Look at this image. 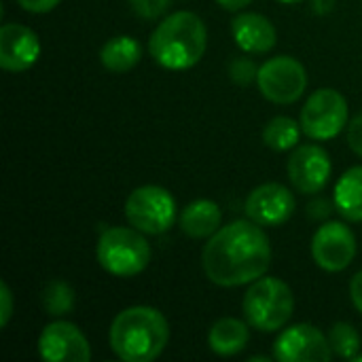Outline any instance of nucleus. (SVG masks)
I'll return each instance as SVG.
<instances>
[{"mask_svg": "<svg viewBox=\"0 0 362 362\" xmlns=\"http://www.w3.org/2000/svg\"><path fill=\"white\" fill-rule=\"evenodd\" d=\"M272 265V244L255 221H233L221 227L202 252L206 278L225 288L252 284Z\"/></svg>", "mask_w": 362, "mask_h": 362, "instance_id": "f257e3e1", "label": "nucleus"}, {"mask_svg": "<svg viewBox=\"0 0 362 362\" xmlns=\"http://www.w3.org/2000/svg\"><path fill=\"white\" fill-rule=\"evenodd\" d=\"M13 316V293L6 282H0V327L4 329Z\"/></svg>", "mask_w": 362, "mask_h": 362, "instance_id": "393cba45", "label": "nucleus"}, {"mask_svg": "<svg viewBox=\"0 0 362 362\" xmlns=\"http://www.w3.org/2000/svg\"><path fill=\"white\" fill-rule=\"evenodd\" d=\"M62 0H17V4L28 13H49L53 11Z\"/></svg>", "mask_w": 362, "mask_h": 362, "instance_id": "bb28decb", "label": "nucleus"}, {"mask_svg": "<svg viewBox=\"0 0 362 362\" xmlns=\"http://www.w3.org/2000/svg\"><path fill=\"white\" fill-rule=\"evenodd\" d=\"M350 297H352L354 308L362 314V272H358L350 282Z\"/></svg>", "mask_w": 362, "mask_h": 362, "instance_id": "cd10ccee", "label": "nucleus"}, {"mask_svg": "<svg viewBox=\"0 0 362 362\" xmlns=\"http://www.w3.org/2000/svg\"><path fill=\"white\" fill-rule=\"evenodd\" d=\"M38 354L47 362H89L91 348L81 329L72 322L57 320L42 329L38 337Z\"/></svg>", "mask_w": 362, "mask_h": 362, "instance_id": "9b49d317", "label": "nucleus"}, {"mask_svg": "<svg viewBox=\"0 0 362 362\" xmlns=\"http://www.w3.org/2000/svg\"><path fill=\"white\" fill-rule=\"evenodd\" d=\"M257 85L265 100L274 104H293L308 89V70L299 59L278 55L259 68Z\"/></svg>", "mask_w": 362, "mask_h": 362, "instance_id": "6e6552de", "label": "nucleus"}, {"mask_svg": "<svg viewBox=\"0 0 362 362\" xmlns=\"http://www.w3.org/2000/svg\"><path fill=\"white\" fill-rule=\"evenodd\" d=\"M335 208L352 223H362V165L350 168L335 185Z\"/></svg>", "mask_w": 362, "mask_h": 362, "instance_id": "a211bd4d", "label": "nucleus"}, {"mask_svg": "<svg viewBox=\"0 0 362 362\" xmlns=\"http://www.w3.org/2000/svg\"><path fill=\"white\" fill-rule=\"evenodd\" d=\"M98 263L117 278H134L151 263V246L142 231L129 227L106 229L95 246Z\"/></svg>", "mask_w": 362, "mask_h": 362, "instance_id": "39448f33", "label": "nucleus"}, {"mask_svg": "<svg viewBox=\"0 0 362 362\" xmlns=\"http://www.w3.org/2000/svg\"><path fill=\"white\" fill-rule=\"evenodd\" d=\"M42 308L49 316H66L74 308V288L64 280H51L42 288Z\"/></svg>", "mask_w": 362, "mask_h": 362, "instance_id": "412c9836", "label": "nucleus"}, {"mask_svg": "<svg viewBox=\"0 0 362 362\" xmlns=\"http://www.w3.org/2000/svg\"><path fill=\"white\" fill-rule=\"evenodd\" d=\"M229 74H231V81H233V83H238V85H248L250 81L257 78L259 68H257L250 59L238 57V59H233V62L229 64Z\"/></svg>", "mask_w": 362, "mask_h": 362, "instance_id": "5701e85b", "label": "nucleus"}, {"mask_svg": "<svg viewBox=\"0 0 362 362\" xmlns=\"http://www.w3.org/2000/svg\"><path fill=\"white\" fill-rule=\"evenodd\" d=\"M231 34L235 45L246 53H267L278 40L274 23L259 13H240L231 21Z\"/></svg>", "mask_w": 362, "mask_h": 362, "instance_id": "2eb2a0df", "label": "nucleus"}, {"mask_svg": "<svg viewBox=\"0 0 362 362\" xmlns=\"http://www.w3.org/2000/svg\"><path fill=\"white\" fill-rule=\"evenodd\" d=\"M333 356L329 335L314 325H293L274 344V358L280 362H329Z\"/></svg>", "mask_w": 362, "mask_h": 362, "instance_id": "1a4fd4ad", "label": "nucleus"}, {"mask_svg": "<svg viewBox=\"0 0 362 362\" xmlns=\"http://www.w3.org/2000/svg\"><path fill=\"white\" fill-rule=\"evenodd\" d=\"M267 361H272V358H267V356H252V358H250V362H267Z\"/></svg>", "mask_w": 362, "mask_h": 362, "instance_id": "c756f323", "label": "nucleus"}, {"mask_svg": "<svg viewBox=\"0 0 362 362\" xmlns=\"http://www.w3.org/2000/svg\"><path fill=\"white\" fill-rule=\"evenodd\" d=\"M208 30L199 15L176 11L168 15L151 34L148 49L155 62L168 70H189L206 53Z\"/></svg>", "mask_w": 362, "mask_h": 362, "instance_id": "7ed1b4c3", "label": "nucleus"}, {"mask_svg": "<svg viewBox=\"0 0 362 362\" xmlns=\"http://www.w3.org/2000/svg\"><path fill=\"white\" fill-rule=\"evenodd\" d=\"M280 2H284V4H299V2H303V0H280Z\"/></svg>", "mask_w": 362, "mask_h": 362, "instance_id": "7c9ffc66", "label": "nucleus"}, {"mask_svg": "<svg viewBox=\"0 0 362 362\" xmlns=\"http://www.w3.org/2000/svg\"><path fill=\"white\" fill-rule=\"evenodd\" d=\"M329 344L335 356L352 361L361 350V335L348 322H335L329 331Z\"/></svg>", "mask_w": 362, "mask_h": 362, "instance_id": "4be33fe9", "label": "nucleus"}, {"mask_svg": "<svg viewBox=\"0 0 362 362\" xmlns=\"http://www.w3.org/2000/svg\"><path fill=\"white\" fill-rule=\"evenodd\" d=\"M295 195L280 182H265L257 187L246 199V216L261 227H280L295 214Z\"/></svg>", "mask_w": 362, "mask_h": 362, "instance_id": "ddd939ff", "label": "nucleus"}, {"mask_svg": "<svg viewBox=\"0 0 362 362\" xmlns=\"http://www.w3.org/2000/svg\"><path fill=\"white\" fill-rule=\"evenodd\" d=\"M242 310L252 329L261 333H274L288 325L295 310V297L286 282L263 276L246 291Z\"/></svg>", "mask_w": 362, "mask_h": 362, "instance_id": "20e7f679", "label": "nucleus"}, {"mask_svg": "<svg viewBox=\"0 0 362 362\" xmlns=\"http://www.w3.org/2000/svg\"><path fill=\"white\" fill-rule=\"evenodd\" d=\"M312 257L325 272H344L356 257L354 231L337 221L325 223L312 238Z\"/></svg>", "mask_w": 362, "mask_h": 362, "instance_id": "9d476101", "label": "nucleus"}, {"mask_svg": "<svg viewBox=\"0 0 362 362\" xmlns=\"http://www.w3.org/2000/svg\"><path fill=\"white\" fill-rule=\"evenodd\" d=\"M301 129L312 140H333L348 125V102L331 87L314 91L299 117Z\"/></svg>", "mask_w": 362, "mask_h": 362, "instance_id": "0eeeda50", "label": "nucleus"}, {"mask_svg": "<svg viewBox=\"0 0 362 362\" xmlns=\"http://www.w3.org/2000/svg\"><path fill=\"white\" fill-rule=\"evenodd\" d=\"M221 221H223L221 208L212 199H195V202H191L182 210V214L178 218L182 233L193 238V240L212 238L221 229Z\"/></svg>", "mask_w": 362, "mask_h": 362, "instance_id": "dca6fc26", "label": "nucleus"}, {"mask_svg": "<svg viewBox=\"0 0 362 362\" xmlns=\"http://www.w3.org/2000/svg\"><path fill=\"white\" fill-rule=\"evenodd\" d=\"M110 350L123 362H151L170 341L165 316L148 305H134L117 314L110 325Z\"/></svg>", "mask_w": 362, "mask_h": 362, "instance_id": "f03ea898", "label": "nucleus"}, {"mask_svg": "<svg viewBox=\"0 0 362 362\" xmlns=\"http://www.w3.org/2000/svg\"><path fill=\"white\" fill-rule=\"evenodd\" d=\"M142 57V47L132 36H115L104 42L100 49V62L110 72H127L132 70Z\"/></svg>", "mask_w": 362, "mask_h": 362, "instance_id": "6ab92c4d", "label": "nucleus"}, {"mask_svg": "<svg viewBox=\"0 0 362 362\" xmlns=\"http://www.w3.org/2000/svg\"><path fill=\"white\" fill-rule=\"evenodd\" d=\"M125 216L134 229L146 235H159L174 225L176 202L168 189L144 185L129 193L125 202Z\"/></svg>", "mask_w": 362, "mask_h": 362, "instance_id": "423d86ee", "label": "nucleus"}, {"mask_svg": "<svg viewBox=\"0 0 362 362\" xmlns=\"http://www.w3.org/2000/svg\"><path fill=\"white\" fill-rule=\"evenodd\" d=\"M331 157L329 153L318 144H301L295 146L286 172L293 182V187L299 193L314 195L325 189V185L331 178Z\"/></svg>", "mask_w": 362, "mask_h": 362, "instance_id": "f8f14e48", "label": "nucleus"}, {"mask_svg": "<svg viewBox=\"0 0 362 362\" xmlns=\"http://www.w3.org/2000/svg\"><path fill=\"white\" fill-rule=\"evenodd\" d=\"M348 144L358 157H362V115L354 117L348 125Z\"/></svg>", "mask_w": 362, "mask_h": 362, "instance_id": "a878e982", "label": "nucleus"}, {"mask_svg": "<svg viewBox=\"0 0 362 362\" xmlns=\"http://www.w3.org/2000/svg\"><path fill=\"white\" fill-rule=\"evenodd\" d=\"M223 8H227V11H240V8H244V6H248L252 0H216Z\"/></svg>", "mask_w": 362, "mask_h": 362, "instance_id": "c85d7f7f", "label": "nucleus"}, {"mask_svg": "<svg viewBox=\"0 0 362 362\" xmlns=\"http://www.w3.org/2000/svg\"><path fill=\"white\" fill-rule=\"evenodd\" d=\"M170 2L172 0H129V6L142 19H157L168 11Z\"/></svg>", "mask_w": 362, "mask_h": 362, "instance_id": "b1692460", "label": "nucleus"}, {"mask_svg": "<svg viewBox=\"0 0 362 362\" xmlns=\"http://www.w3.org/2000/svg\"><path fill=\"white\" fill-rule=\"evenodd\" d=\"M301 123H297L295 119L291 117H276L272 119L265 129H263V142L265 146L278 151V153H284V151H291L299 144V138H301Z\"/></svg>", "mask_w": 362, "mask_h": 362, "instance_id": "aec40b11", "label": "nucleus"}, {"mask_svg": "<svg viewBox=\"0 0 362 362\" xmlns=\"http://www.w3.org/2000/svg\"><path fill=\"white\" fill-rule=\"evenodd\" d=\"M352 362H362V354H356V356L352 358Z\"/></svg>", "mask_w": 362, "mask_h": 362, "instance_id": "2f4dec72", "label": "nucleus"}, {"mask_svg": "<svg viewBox=\"0 0 362 362\" xmlns=\"http://www.w3.org/2000/svg\"><path fill=\"white\" fill-rule=\"evenodd\" d=\"M40 57V40L34 30L21 23L0 28V68L6 72H25Z\"/></svg>", "mask_w": 362, "mask_h": 362, "instance_id": "4468645a", "label": "nucleus"}, {"mask_svg": "<svg viewBox=\"0 0 362 362\" xmlns=\"http://www.w3.org/2000/svg\"><path fill=\"white\" fill-rule=\"evenodd\" d=\"M248 322H242L238 318H221L212 325L208 333V346L218 356H233L240 354L250 339Z\"/></svg>", "mask_w": 362, "mask_h": 362, "instance_id": "f3484780", "label": "nucleus"}]
</instances>
